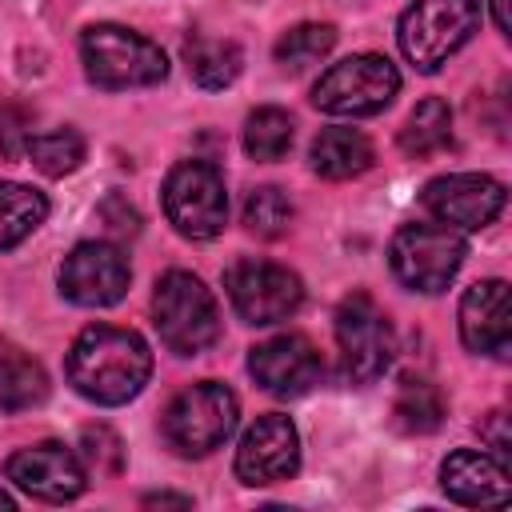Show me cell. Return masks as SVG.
<instances>
[{"label":"cell","instance_id":"277c9868","mask_svg":"<svg viewBox=\"0 0 512 512\" xmlns=\"http://www.w3.org/2000/svg\"><path fill=\"white\" fill-rule=\"evenodd\" d=\"M480 28V0H416L404 8L396 40L408 64L436 72Z\"/></svg>","mask_w":512,"mask_h":512},{"label":"cell","instance_id":"3957f363","mask_svg":"<svg viewBox=\"0 0 512 512\" xmlns=\"http://www.w3.org/2000/svg\"><path fill=\"white\" fill-rule=\"evenodd\" d=\"M80 60L100 88H148L168 76V56L148 36L120 24H92L80 36Z\"/></svg>","mask_w":512,"mask_h":512},{"label":"cell","instance_id":"e0dca14e","mask_svg":"<svg viewBox=\"0 0 512 512\" xmlns=\"http://www.w3.org/2000/svg\"><path fill=\"white\" fill-rule=\"evenodd\" d=\"M440 488L448 492V500L468 504V508H492V504H508L512 496V480L508 468L476 448H456L448 452V460L440 464Z\"/></svg>","mask_w":512,"mask_h":512},{"label":"cell","instance_id":"4fadbf2b","mask_svg":"<svg viewBox=\"0 0 512 512\" xmlns=\"http://www.w3.org/2000/svg\"><path fill=\"white\" fill-rule=\"evenodd\" d=\"M8 480L36 500L64 504V500H76L84 492L88 468L72 448L44 440V444H32V448H20L8 456Z\"/></svg>","mask_w":512,"mask_h":512},{"label":"cell","instance_id":"d6986e66","mask_svg":"<svg viewBox=\"0 0 512 512\" xmlns=\"http://www.w3.org/2000/svg\"><path fill=\"white\" fill-rule=\"evenodd\" d=\"M44 396H48L44 368L24 348L0 340V408L24 412V408H36Z\"/></svg>","mask_w":512,"mask_h":512},{"label":"cell","instance_id":"9c48e42d","mask_svg":"<svg viewBox=\"0 0 512 512\" xmlns=\"http://www.w3.org/2000/svg\"><path fill=\"white\" fill-rule=\"evenodd\" d=\"M336 344H340L344 376L352 384H372L392 364L396 332H392L384 308L368 292H352L336 308Z\"/></svg>","mask_w":512,"mask_h":512},{"label":"cell","instance_id":"f546056e","mask_svg":"<svg viewBox=\"0 0 512 512\" xmlns=\"http://www.w3.org/2000/svg\"><path fill=\"white\" fill-rule=\"evenodd\" d=\"M96 216L104 220V228H108L112 236H136V232H140V212H136L120 192H112V196L96 208Z\"/></svg>","mask_w":512,"mask_h":512},{"label":"cell","instance_id":"484cf974","mask_svg":"<svg viewBox=\"0 0 512 512\" xmlns=\"http://www.w3.org/2000/svg\"><path fill=\"white\" fill-rule=\"evenodd\" d=\"M24 156L44 172V176H68L80 168L84 160V136L76 128H56V132H40L28 140Z\"/></svg>","mask_w":512,"mask_h":512},{"label":"cell","instance_id":"83f0119b","mask_svg":"<svg viewBox=\"0 0 512 512\" xmlns=\"http://www.w3.org/2000/svg\"><path fill=\"white\" fill-rule=\"evenodd\" d=\"M80 460L96 476H116L124 468V444L108 424H88L80 432Z\"/></svg>","mask_w":512,"mask_h":512},{"label":"cell","instance_id":"7402d4cb","mask_svg":"<svg viewBox=\"0 0 512 512\" xmlns=\"http://www.w3.org/2000/svg\"><path fill=\"white\" fill-rule=\"evenodd\" d=\"M48 216V200L44 192L16 184V180H0V248H16L24 236H32Z\"/></svg>","mask_w":512,"mask_h":512},{"label":"cell","instance_id":"6da1fadb","mask_svg":"<svg viewBox=\"0 0 512 512\" xmlns=\"http://www.w3.org/2000/svg\"><path fill=\"white\" fill-rule=\"evenodd\" d=\"M152 376V352L140 332L92 324L68 348V380L72 388L104 408L128 404Z\"/></svg>","mask_w":512,"mask_h":512},{"label":"cell","instance_id":"cb8c5ba5","mask_svg":"<svg viewBox=\"0 0 512 512\" xmlns=\"http://www.w3.org/2000/svg\"><path fill=\"white\" fill-rule=\"evenodd\" d=\"M392 416L404 432H436L440 420H444V396L436 384L428 380H404L400 392H396V404H392Z\"/></svg>","mask_w":512,"mask_h":512},{"label":"cell","instance_id":"603a6c76","mask_svg":"<svg viewBox=\"0 0 512 512\" xmlns=\"http://www.w3.org/2000/svg\"><path fill=\"white\" fill-rule=\"evenodd\" d=\"M292 136H296V128H292V116L284 108H256L244 120V152L252 160L272 164V160L288 156Z\"/></svg>","mask_w":512,"mask_h":512},{"label":"cell","instance_id":"52a82bcc","mask_svg":"<svg viewBox=\"0 0 512 512\" xmlns=\"http://www.w3.org/2000/svg\"><path fill=\"white\" fill-rule=\"evenodd\" d=\"M396 92H400L396 64L376 52H356V56L332 64L316 80L312 104L332 116H376L396 100Z\"/></svg>","mask_w":512,"mask_h":512},{"label":"cell","instance_id":"30bf717a","mask_svg":"<svg viewBox=\"0 0 512 512\" xmlns=\"http://www.w3.org/2000/svg\"><path fill=\"white\" fill-rule=\"evenodd\" d=\"M224 288L244 324H276L304 304L300 276L272 260H236L224 272Z\"/></svg>","mask_w":512,"mask_h":512},{"label":"cell","instance_id":"2e32d148","mask_svg":"<svg viewBox=\"0 0 512 512\" xmlns=\"http://www.w3.org/2000/svg\"><path fill=\"white\" fill-rule=\"evenodd\" d=\"M460 340L476 356H508L512 308L504 280H480L460 300Z\"/></svg>","mask_w":512,"mask_h":512},{"label":"cell","instance_id":"4316f807","mask_svg":"<svg viewBox=\"0 0 512 512\" xmlns=\"http://www.w3.org/2000/svg\"><path fill=\"white\" fill-rule=\"evenodd\" d=\"M288 224H292V200H288L284 188L264 184V188H256V192L244 200V228H248L252 236L276 240V236L288 232Z\"/></svg>","mask_w":512,"mask_h":512},{"label":"cell","instance_id":"ac0fdd59","mask_svg":"<svg viewBox=\"0 0 512 512\" xmlns=\"http://www.w3.org/2000/svg\"><path fill=\"white\" fill-rule=\"evenodd\" d=\"M372 168V144L356 128H324L312 140V172L324 180H352Z\"/></svg>","mask_w":512,"mask_h":512},{"label":"cell","instance_id":"44dd1931","mask_svg":"<svg viewBox=\"0 0 512 512\" xmlns=\"http://www.w3.org/2000/svg\"><path fill=\"white\" fill-rule=\"evenodd\" d=\"M184 64H188V76L200 84V88H228L236 76H240V48L232 40H212V36H192L184 44Z\"/></svg>","mask_w":512,"mask_h":512},{"label":"cell","instance_id":"ba28073f","mask_svg":"<svg viewBox=\"0 0 512 512\" xmlns=\"http://www.w3.org/2000/svg\"><path fill=\"white\" fill-rule=\"evenodd\" d=\"M164 216L188 240H212L228 224V188L216 164L184 160L164 180Z\"/></svg>","mask_w":512,"mask_h":512},{"label":"cell","instance_id":"9a60e30c","mask_svg":"<svg viewBox=\"0 0 512 512\" xmlns=\"http://www.w3.org/2000/svg\"><path fill=\"white\" fill-rule=\"evenodd\" d=\"M248 372L256 376V384L264 392L288 400V396H304L312 384H320L324 360L308 336L284 332V336H272L248 352Z\"/></svg>","mask_w":512,"mask_h":512},{"label":"cell","instance_id":"4dcf8cb0","mask_svg":"<svg viewBox=\"0 0 512 512\" xmlns=\"http://www.w3.org/2000/svg\"><path fill=\"white\" fill-rule=\"evenodd\" d=\"M480 436H484L500 456H508L512 436H508V416H504V412H488V416H484V424H480Z\"/></svg>","mask_w":512,"mask_h":512},{"label":"cell","instance_id":"5bb4252c","mask_svg":"<svg viewBox=\"0 0 512 512\" xmlns=\"http://www.w3.org/2000/svg\"><path fill=\"white\" fill-rule=\"evenodd\" d=\"M300 468V436L292 428L288 416H260L244 436H240V448H236V476L252 488H264V484H280L288 476H296Z\"/></svg>","mask_w":512,"mask_h":512},{"label":"cell","instance_id":"d6a6232c","mask_svg":"<svg viewBox=\"0 0 512 512\" xmlns=\"http://www.w3.org/2000/svg\"><path fill=\"white\" fill-rule=\"evenodd\" d=\"M492 16H496V28L504 36H512V16H508V0H492Z\"/></svg>","mask_w":512,"mask_h":512},{"label":"cell","instance_id":"f1b7e54d","mask_svg":"<svg viewBox=\"0 0 512 512\" xmlns=\"http://www.w3.org/2000/svg\"><path fill=\"white\" fill-rule=\"evenodd\" d=\"M28 116L16 104H0V156H20L28 148Z\"/></svg>","mask_w":512,"mask_h":512},{"label":"cell","instance_id":"d4e9b609","mask_svg":"<svg viewBox=\"0 0 512 512\" xmlns=\"http://www.w3.org/2000/svg\"><path fill=\"white\" fill-rule=\"evenodd\" d=\"M336 44V28L332 24H296L276 40V64L284 72H304L312 64H320Z\"/></svg>","mask_w":512,"mask_h":512},{"label":"cell","instance_id":"ffe728a7","mask_svg":"<svg viewBox=\"0 0 512 512\" xmlns=\"http://www.w3.org/2000/svg\"><path fill=\"white\" fill-rule=\"evenodd\" d=\"M448 144H452V108H448L444 100H436V96L420 100V104L408 112L404 128H400V148H404L408 156L424 160V156L444 152Z\"/></svg>","mask_w":512,"mask_h":512},{"label":"cell","instance_id":"7c38bea8","mask_svg":"<svg viewBox=\"0 0 512 512\" xmlns=\"http://www.w3.org/2000/svg\"><path fill=\"white\" fill-rule=\"evenodd\" d=\"M424 208L456 228V232H476L484 224H492L504 208V184L484 176V172H452V176H436L424 188Z\"/></svg>","mask_w":512,"mask_h":512},{"label":"cell","instance_id":"836d02e7","mask_svg":"<svg viewBox=\"0 0 512 512\" xmlns=\"http://www.w3.org/2000/svg\"><path fill=\"white\" fill-rule=\"evenodd\" d=\"M0 508H4V512L12 508V496H8V492H0Z\"/></svg>","mask_w":512,"mask_h":512},{"label":"cell","instance_id":"5b68a950","mask_svg":"<svg viewBox=\"0 0 512 512\" xmlns=\"http://www.w3.org/2000/svg\"><path fill=\"white\" fill-rule=\"evenodd\" d=\"M236 420H240V404H236L232 388H224L216 380H200L172 396V404L164 408L160 432L172 452L208 456L236 432Z\"/></svg>","mask_w":512,"mask_h":512},{"label":"cell","instance_id":"7a4b0ae2","mask_svg":"<svg viewBox=\"0 0 512 512\" xmlns=\"http://www.w3.org/2000/svg\"><path fill=\"white\" fill-rule=\"evenodd\" d=\"M152 324L160 344L176 356H200L220 340V308L200 276L164 272L152 292Z\"/></svg>","mask_w":512,"mask_h":512},{"label":"cell","instance_id":"8fae6325","mask_svg":"<svg viewBox=\"0 0 512 512\" xmlns=\"http://www.w3.org/2000/svg\"><path fill=\"white\" fill-rule=\"evenodd\" d=\"M128 256L108 240L76 244L60 264V292L80 308H108L128 292Z\"/></svg>","mask_w":512,"mask_h":512},{"label":"cell","instance_id":"1f68e13d","mask_svg":"<svg viewBox=\"0 0 512 512\" xmlns=\"http://www.w3.org/2000/svg\"><path fill=\"white\" fill-rule=\"evenodd\" d=\"M144 504H148V508H156V504H172V508H192V500H188V496H172V492H152V496H144Z\"/></svg>","mask_w":512,"mask_h":512},{"label":"cell","instance_id":"8992f818","mask_svg":"<svg viewBox=\"0 0 512 512\" xmlns=\"http://www.w3.org/2000/svg\"><path fill=\"white\" fill-rule=\"evenodd\" d=\"M464 256H468L464 236L440 220L436 224H404L388 244V264H392L396 280L404 288L428 292V296L444 292L456 280Z\"/></svg>","mask_w":512,"mask_h":512}]
</instances>
